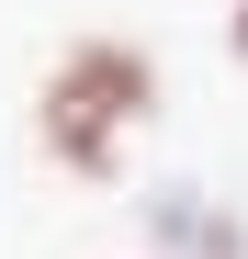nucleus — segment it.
Returning a JSON list of instances; mask_svg holds the SVG:
<instances>
[{"instance_id":"obj_2","label":"nucleus","mask_w":248,"mask_h":259,"mask_svg":"<svg viewBox=\"0 0 248 259\" xmlns=\"http://www.w3.org/2000/svg\"><path fill=\"white\" fill-rule=\"evenodd\" d=\"M226 34H237V57H248V0H237V12H226Z\"/></svg>"},{"instance_id":"obj_1","label":"nucleus","mask_w":248,"mask_h":259,"mask_svg":"<svg viewBox=\"0 0 248 259\" xmlns=\"http://www.w3.org/2000/svg\"><path fill=\"white\" fill-rule=\"evenodd\" d=\"M147 113H158V57L124 46V34H79V46L46 68V91H34V136H46L57 169L113 181L124 147L147 136Z\"/></svg>"}]
</instances>
